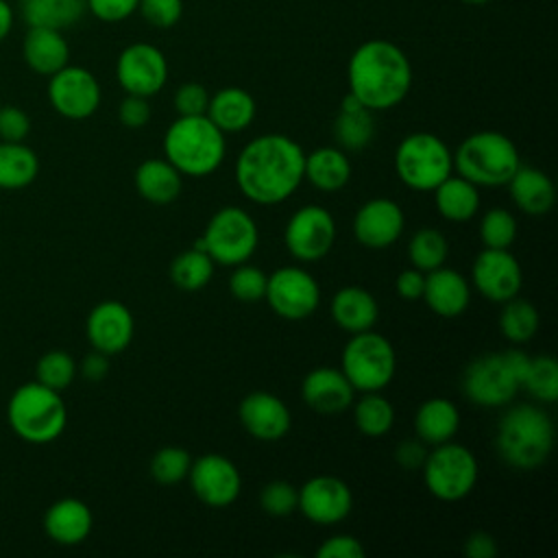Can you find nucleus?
Segmentation results:
<instances>
[{"mask_svg":"<svg viewBox=\"0 0 558 558\" xmlns=\"http://www.w3.org/2000/svg\"><path fill=\"white\" fill-rule=\"evenodd\" d=\"M264 299L279 318L305 320L320 305V286L305 268L283 266L268 275Z\"/></svg>","mask_w":558,"mask_h":558,"instance_id":"nucleus-12","label":"nucleus"},{"mask_svg":"<svg viewBox=\"0 0 558 558\" xmlns=\"http://www.w3.org/2000/svg\"><path fill=\"white\" fill-rule=\"evenodd\" d=\"M214 259L203 248H187L179 253L170 264V279L177 288L194 292L205 288L214 277Z\"/></svg>","mask_w":558,"mask_h":558,"instance_id":"nucleus-37","label":"nucleus"},{"mask_svg":"<svg viewBox=\"0 0 558 558\" xmlns=\"http://www.w3.org/2000/svg\"><path fill=\"white\" fill-rule=\"evenodd\" d=\"M530 355L517 349L475 357L462 373L464 397L480 408H504L521 390Z\"/></svg>","mask_w":558,"mask_h":558,"instance_id":"nucleus-6","label":"nucleus"},{"mask_svg":"<svg viewBox=\"0 0 558 558\" xmlns=\"http://www.w3.org/2000/svg\"><path fill=\"white\" fill-rule=\"evenodd\" d=\"M379 316L375 296L360 286H344L331 299V318L347 333L373 329Z\"/></svg>","mask_w":558,"mask_h":558,"instance_id":"nucleus-27","label":"nucleus"},{"mask_svg":"<svg viewBox=\"0 0 558 558\" xmlns=\"http://www.w3.org/2000/svg\"><path fill=\"white\" fill-rule=\"evenodd\" d=\"M353 421L355 427L368 436L379 438L392 429L395 423V408L392 403L379 392H362V397L353 399Z\"/></svg>","mask_w":558,"mask_h":558,"instance_id":"nucleus-36","label":"nucleus"},{"mask_svg":"<svg viewBox=\"0 0 558 558\" xmlns=\"http://www.w3.org/2000/svg\"><path fill=\"white\" fill-rule=\"evenodd\" d=\"M301 397L314 412L338 414L353 403L355 390L340 368L318 366L303 377Z\"/></svg>","mask_w":558,"mask_h":558,"instance_id":"nucleus-22","label":"nucleus"},{"mask_svg":"<svg viewBox=\"0 0 558 558\" xmlns=\"http://www.w3.org/2000/svg\"><path fill=\"white\" fill-rule=\"evenodd\" d=\"M140 0H87V11L100 22H122L137 11Z\"/></svg>","mask_w":558,"mask_h":558,"instance_id":"nucleus-49","label":"nucleus"},{"mask_svg":"<svg viewBox=\"0 0 558 558\" xmlns=\"http://www.w3.org/2000/svg\"><path fill=\"white\" fill-rule=\"evenodd\" d=\"M427 307L442 318H458L471 303V286L464 275L453 268L438 266L425 272V286L421 296Z\"/></svg>","mask_w":558,"mask_h":558,"instance_id":"nucleus-23","label":"nucleus"},{"mask_svg":"<svg viewBox=\"0 0 558 558\" xmlns=\"http://www.w3.org/2000/svg\"><path fill=\"white\" fill-rule=\"evenodd\" d=\"M135 190L142 198L155 205L172 203L183 187V174L163 157L146 159L135 170Z\"/></svg>","mask_w":558,"mask_h":558,"instance_id":"nucleus-30","label":"nucleus"},{"mask_svg":"<svg viewBox=\"0 0 558 558\" xmlns=\"http://www.w3.org/2000/svg\"><path fill=\"white\" fill-rule=\"evenodd\" d=\"M39 159L24 142H0V187L22 190L35 181Z\"/></svg>","mask_w":558,"mask_h":558,"instance_id":"nucleus-35","label":"nucleus"},{"mask_svg":"<svg viewBox=\"0 0 558 558\" xmlns=\"http://www.w3.org/2000/svg\"><path fill=\"white\" fill-rule=\"evenodd\" d=\"M423 286H425V272L416 268H405L395 279V290L405 301H418L423 296Z\"/></svg>","mask_w":558,"mask_h":558,"instance_id":"nucleus-53","label":"nucleus"},{"mask_svg":"<svg viewBox=\"0 0 558 558\" xmlns=\"http://www.w3.org/2000/svg\"><path fill=\"white\" fill-rule=\"evenodd\" d=\"M447 253H449L447 238L434 227L418 229L408 244V259H410L412 268H416L421 272H429V270L442 266L447 259Z\"/></svg>","mask_w":558,"mask_h":558,"instance_id":"nucleus-39","label":"nucleus"},{"mask_svg":"<svg viewBox=\"0 0 558 558\" xmlns=\"http://www.w3.org/2000/svg\"><path fill=\"white\" fill-rule=\"evenodd\" d=\"M259 244V229L253 216L238 207H220L207 222L203 235L196 240V248H203L214 264L238 266L253 257Z\"/></svg>","mask_w":558,"mask_h":558,"instance_id":"nucleus-10","label":"nucleus"},{"mask_svg":"<svg viewBox=\"0 0 558 558\" xmlns=\"http://www.w3.org/2000/svg\"><path fill=\"white\" fill-rule=\"evenodd\" d=\"M187 480L196 499L209 508L231 506L242 490L238 466L220 453H203L192 460Z\"/></svg>","mask_w":558,"mask_h":558,"instance_id":"nucleus-16","label":"nucleus"},{"mask_svg":"<svg viewBox=\"0 0 558 558\" xmlns=\"http://www.w3.org/2000/svg\"><path fill=\"white\" fill-rule=\"evenodd\" d=\"M517 238V220L504 207H490L480 220V240L484 248H510Z\"/></svg>","mask_w":558,"mask_h":558,"instance_id":"nucleus-42","label":"nucleus"},{"mask_svg":"<svg viewBox=\"0 0 558 558\" xmlns=\"http://www.w3.org/2000/svg\"><path fill=\"white\" fill-rule=\"evenodd\" d=\"M255 100L242 87H222L214 96H209L207 118L222 131V133H240L251 126L255 118Z\"/></svg>","mask_w":558,"mask_h":558,"instance_id":"nucleus-29","label":"nucleus"},{"mask_svg":"<svg viewBox=\"0 0 558 558\" xmlns=\"http://www.w3.org/2000/svg\"><path fill=\"white\" fill-rule=\"evenodd\" d=\"M521 166L514 142L499 131H477L460 142L453 153V168L477 187H499Z\"/></svg>","mask_w":558,"mask_h":558,"instance_id":"nucleus-7","label":"nucleus"},{"mask_svg":"<svg viewBox=\"0 0 558 558\" xmlns=\"http://www.w3.org/2000/svg\"><path fill=\"white\" fill-rule=\"evenodd\" d=\"M137 11L155 28H172L183 15L181 0H140Z\"/></svg>","mask_w":558,"mask_h":558,"instance_id":"nucleus-46","label":"nucleus"},{"mask_svg":"<svg viewBox=\"0 0 558 558\" xmlns=\"http://www.w3.org/2000/svg\"><path fill=\"white\" fill-rule=\"evenodd\" d=\"M405 227L403 209L392 198H371L355 211L353 235L355 240L373 251L392 246Z\"/></svg>","mask_w":558,"mask_h":558,"instance_id":"nucleus-19","label":"nucleus"},{"mask_svg":"<svg viewBox=\"0 0 558 558\" xmlns=\"http://www.w3.org/2000/svg\"><path fill=\"white\" fill-rule=\"evenodd\" d=\"M427 458V447L421 438H408V440H401L397 447H395V460L399 466L408 469V471H416L423 466Z\"/></svg>","mask_w":558,"mask_h":558,"instance_id":"nucleus-52","label":"nucleus"},{"mask_svg":"<svg viewBox=\"0 0 558 558\" xmlns=\"http://www.w3.org/2000/svg\"><path fill=\"white\" fill-rule=\"evenodd\" d=\"M303 148L283 133L253 137L238 155L233 177L240 192L257 205L288 201L303 183Z\"/></svg>","mask_w":558,"mask_h":558,"instance_id":"nucleus-1","label":"nucleus"},{"mask_svg":"<svg viewBox=\"0 0 558 558\" xmlns=\"http://www.w3.org/2000/svg\"><path fill=\"white\" fill-rule=\"evenodd\" d=\"M333 137L342 150H362L375 137L373 111L366 109L351 92L340 102V113L333 122Z\"/></svg>","mask_w":558,"mask_h":558,"instance_id":"nucleus-32","label":"nucleus"},{"mask_svg":"<svg viewBox=\"0 0 558 558\" xmlns=\"http://www.w3.org/2000/svg\"><path fill=\"white\" fill-rule=\"evenodd\" d=\"M118 118L126 129H142L148 124L150 120V105L148 98L144 96H135V94H126V98H122L120 107H118Z\"/></svg>","mask_w":558,"mask_h":558,"instance_id":"nucleus-51","label":"nucleus"},{"mask_svg":"<svg viewBox=\"0 0 558 558\" xmlns=\"http://www.w3.org/2000/svg\"><path fill=\"white\" fill-rule=\"evenodd\" d=\"M259 506L272 517H288L299 506V488L286 480H272L262 488Z\"/></svg>","mask_w":558,"mask_h":558,"instance_id":"nucleus-45","label":"nucleus"},{"mask_svg":"<svg viewBox=\"0 0 558 558\" xmlns=\"http://www.w3.org/2000/svg\"><path fill=\"white\" fill-rule=\"evenodd\" d=\"M464 554L469 558H495L497 556V541L493 538V534H488L484 530H477V532L466 536Z\"/></svg>","mask_w":558,"mask_h":558,"instance_id":"nucleus-54","label":"nucleus"},{"mask_svg":"<svg viewBox=\"0 0 558 558\" xmlns=\"http://www.w3.org/2000/svg\"><path fill=\"white\" fill-rule=\"evenodd\" d=\"M501 305L504 307L499 314V329H501L504 338L514 344H523V342L532 340L541 325V316H538L536 307L521 296H514Z\"/></svg>","mask_w":558,"mask_h":558,"instance_id":"nucleus-38","label":"nucleus"},{"mask_svg":"<svg viewBox=\"0 0 558 558\" xmlns=\"http://www.w3.org/2000/svg\"><path fill=\"white\" fill-rule=\"evenodd\" d=\"M31 133V118L15 105L0 107V142H24Z\"/></svg>","mask_w":558,"mask_h":558,"instance_id":"nucleus-48","label":"nucleus"},{"mask_svg":"<svg viewBox=\"0 0 558 558\" xmlns=\"http://www.w3.org/2000/svg\"><path fill=\"white\" fill-rule=\"evenodd\" d=\"M266 279L268 275L262 268L244 262L233 266V272L229 277V290L242 303H257L264 299Z\"/></svg>","mask_w":558,"mask_h":558,"instance_id":"nucleus-44","label":"nucleus"},{"mask_svg":"<svg viewBox=\"0 0 558 558\" xmlns=\"http://www.w3.org/2000/svg\"><path fill=\"white\" fill-rule=\"evenodd\" d=\"M100 85L96 76L81 65H65L48 81V100L52 109L68 120H85L100 105Z\"/></svg>","mask_w":558,"mask_h":558,"instance_id":"nucleus-15","label":"nucleus"},{"mask_svg":"<svg viewBox=\"0 0 558 558\" xmlns=\"http://www.w3.org/2000/svg\"><path fill=\"white\" fill-rule=\"evenodd\" d=\"M116 78L126 94L150 98L161 92L168 81V61L157 46L135 41L120 52Z\"/></svg>","mask_w":558,"mask_h":558,"instance_id":"nucleus-14","label":"nucleus"},{"mask_svg":"<svg viewBox=\"0 0 558 558\" xmlns=\"http://www.w3.org/2000/svg\"><path fill=\"white\" fill-rule=\"evenodd\" d=\"M460 2H464V4H484L488 0H460Z\"/></svg>","mask_w":558,"mask_h":558,"instance_id":"nucleus-57","label":"nucleus"},{"mask_svg":"<svg viewBox=\"0 0 558 558\" xmlns=\"http://www.w3.org/2000/svg\"><path fill=\"white\" fill-rule=\"evenodd\" d=\"M434 203L438 214L451 222H466L480 209V192L477 185L458 172L449 174L434 190Z\"/></svg>","mask_w":558,"mask_h":558,"instance_id":"nucleus-33","label":"nucleus"},{"mask_svg":"<svg viewBox=\"0 0 558 558\" xmlns=\"http://www.w3.org/2000/svg\"><path fill=\"white\" fill-rule=\"evenodd\" d=\"M283 242L294 259L318 262L336 242V220L320 205H303L290 216Z\"/></svg>","mask_w":558,"mask_h":558,"instance_id":"nucleus-13","label":"nucleus"},{"mask_svg":"<svg viewBox=\"0 0 558 558\" xmlns=\"http://www.w3.org/2000/svg\"><path fill=\"white\" fill-rule=\"evenodd\" d=\"M351 179V161L340 146H320L305 155L303 181L320 192H338Z\"/></svg>","mask_w":558,"mask_h":558,"instance_id":"nucleus-28","label":"nucleus"},{"mask_svg":"<svg viewBox=\"0 0 558 558\" xmlns=\"http://www.w3.org/2000/svg\"><path fill=\"white\" fill-rule=\"evenodd\" d=\"M238 418L242 427L262 442L281 440L292 425V414L286 401L266 390L246 395L238 405Z\"/></svg>","mask_w":558,"mask_h":558,"instance_id":"nucleus-20","label":"nucleus"},{"mask_svg":"<svg viewBox=\"0 0 558 558\" xmlns=\"http://www.w3.org/2000/svg\"><path fill=\"white\" fill-rule=\"evenodd\" d=\"M514 205L527 216H545L556 203L554 181L534 166H519L506 183Z\"/></svg>","mask_w":558,"mask_h":558,"instance_id":"nucleus-26","label":"nucleus"},{"mask_svg":"<svg viewBox=\"0 0 558 558\" xmlns=\"http://www.w3.org/2000/svg\"><path fill=\"white\" fill-rule=\"evenodd\" d=\"M85 333L96 351L105 355H116L131 344L135 333V320L124 303L102 301L89 312Z\"/></svg>","mask_w":558,"mask_h":558,"instance_id":"nucleus-21","label":"nucleus"},{"mask_svg":"<svg viewBox=\"0 0 558 558\" xmlns=\"http://www.w3.org/2000/svg\"><path fill=\"white\" fill-rule=\"evenodd\" d=\"M421 471L429 495L440 501H460L475 488L480 466L469 447L447 440L427 451Z\"/></svg>","mask_w":558,"mask_h":558,"instance_id":"nucleus-11","label":"nucleus"},{"mask_svg":"<svg viewBox=\"0 0 558 558\" xmlns=\"http://www.w3.org/2000/svg\"><path fill=\"white\" fill-rule=\"evenodd\" d=\"M20 13L28 26L65 31L87 13V0H20Z\"/></svg>","mask_w":558,"mask_h":558,"instance_id":"nucleus-34","label":"nucleus"},{"mask_svg":"<svg viewBox=\"0 0 558 558\" xmlns=\"http://www.w3.org/2000/svg\"><path fill=\"white\" fill-rule=\"evenodd\" d=\"M174 109L179 116H205L209 105V92L201 83H183L174 92Z\"/></svg>","mask_w":558,"mask_h":558,"instance_id":"nucleus-47","label":"nucleus"},{"mask_svg":"<svg viewBox=\"0 0 558 558\" xmlns=\"http://www.w3.org/2000/svg\"><path fill=\"white\" fill-rule=\"evenodd\" d=\"M554 434V421L541 405L517 403L501 414L495 447L506 464L519 471H530L549 458Z\"/></svg>","mask_w":558,"mask_h":558,"instance_id":"nucleus-3","label":"nucleus"},{"mask_svg":"<svg viewBox=\"0 0 558 558\" xmlns=\"http://www.w3.org/2000/svg\"><path fill=\"white\" fill-rule=\"evenodd\" d=\"M395 172L410 190L432 192L453 172V153L438 135L416 131L399 142Z\"/></svg>","mask_w":558,"mask_h":558,"instance_id":"nucleus-9","label":"nucleus"},{"mask_svg":"<svg viewBox=\"0 0 558 558\" xmlns=\"http://www.w3.org/2000/svg\"><path fill=\"white\" fill-rule=\"evenodd\" d=\"M349 92L371 111L397 107L412 87V65L405 52L388 39L360 44L347 65Z\"/></svg>","mask_w":558,"mask_h":558,"instance_id":"nucleus-2","label":"nucleus"},{"mask_svg":"<svg viewBox=\"0 0 558 558\" xmlns=\"http://www.w3.org/2000/svg\"><path fill=\"white\" fill-rule=\"evenodd\" d=\"M192 466V456L183 447H161L153 458H150V475L159 484H179L181 480L187 477Z\"/></svg>","mask_w":558,"mask_h":558,"instance_id":"nucleus-43","label":"nucleus"},{"mask_svg":"<svg viewBox=\"0 0 558 558\" xmlns=\"http://www.w3.org/2000/svg\"><path fill=\"white\" fill-rule=\"evenodd\" d=\"M22 57L26 65L41 76H52L70 61V46L63 31L46 26H28L22 41Z\"/></svg>","mask_w":558,"mask_h":558,"instance_id":"nucleus-25","label":"nucleus"},{"mask_svg":"<svg viewBox=\"0 0 558 558\" xmlns=\"http://www.w3.org/2000/svg\"><path fill=\"white\" fill-rule=\"evenodd\" d=\"M13 28V9L7 0H0V41L11 33Z\"/></svg>","mask_w":558,"mask_h":558,"instance_id":"nucleus-56","label":"nucleus"},{"mask_svg":"<svg viewBox=\"0 0 558 558\" xmlns=\"http://www.w3.org/2000/svg\"><path fill=\"white\" fill-rule=\"evenodd\" d=\"M521 388L541 403H554L558 399V364L551 355L530 357Z\"/></svg>","mask_w":558,"mask_h":558,"instance_id":"nucleus-40","label":"nucleus"},{"mask_svg":"<svg viewBox=\"0 0 558 558\" xmlns=\"http://www.w3.org/2000/svg\"><path fill=\"white\" fill-rule=\"evenodd\" d=\"M460 427V412L453 401L445 397H432L423 401L414 414V432L425 445H440L453 440Z\"/></svg>","mask_w":558,"mask_h":558,"instance_id":"nucleus-31","label":"nucleus"},{"mask_svg":"<svg viewBox=\"0 0 558 558\" xmlns=\"http://www.w3.org/2000/svg\"><path fill=\"white\" fill-rule=\"evenodd\" d=\"M94 527L92 510L85 501L76 497L57 499L44 514V530L46 534L65 547L81 545Z\"/></svg>","mask_w":558,"mask_h":558,"instance_id":"nucleus-24","label":"nucleus"},{"mask_svg":"<svg viewBox=\"0 0 558 558\" xmlns=\"http://www.w3.org/2000/svg\"><path fill=\"white\" fill-rule=\"evenodd\" d=\"M7 418L17 438L31 445H46L63 434L68 408L61 392L35 379L15 388L7 405Z\"/></svg>","mask_w":558,"mask_h":558,"instance_id":"nucleus-5","label":"nucleus"},{"mask_svg":"<svg viewBox=\"0 0 558 558\" xmlns=\"http://www.w3.org/2000/svg\"><path fill=\"white\" fill-rule=\"evenodd\" d=\"M351 508L353 493L336 475H314L299 488L296 510L316 525H336L349 517Z\"/></svg>","mask_w":558,"mask_h":558,"instance_id":"nucleus-18","label":"nucleus"},{"mask_svg":"<svg viewBox=\"0 0 558 558\" xmlns=\"http://www.w3.org/2000/svg\"><path fill=\"white\" fill-rule=\"evenodd\" d=\"M366 554L364 545L351 534H336L323 541L316 556L318 558H362Z\"/></svg>","mask_w":558,"mask_h":558,"instance_id":"nucleus-50","label":"nucleus"},{"mask_svg":"<svg viewBox=\"0 0 558 558\" xmlns=\"http://www.w3.org/2000/svg\"><path fill=\"white\" fill-rule=\"evenodd\" d=\"M78 371L87 381H100L109 373V355L94 349L89 355L83 357Z\"/></svg>","mask_w":558,"mask_h":558,"instance_id":"nucleus-55","label":"nucleus"},{"mask_svg":"<svg viewBox=\"0 0 558 558\" xmlns=\"http://www.w3.org/2000/svg\"><path fill=\"white\" fill-rule=\"evenodd\" d=\"M340 371L355 392H381L397 371L395 347L373 329L351 333L340 355Z\"/></svg>","mask_w":558,"mask_h":558,"instance_id":"nucleus-8","label":"nucleus"},{"mask_svg":"<svg viewBox=\"0 0 558 558\" xmlns=\"http://www.w3.org/2000/svg\"><path fill=\"white\" fill-rule=\"evenodd\" d=\"M225 133L207 116H179L163 135V157L187 177H207L225 159Z\"/></svg>","mask_w":558,"mask_h":558,"instance_id":"nucleus-4","label":"nucleus"},{"mask_svg":"<svg viewBox=\"0 0 558 558\" xmlns=\"http://www.w3.org/2000/svg\"><path fill=\"white\" fill-rule=\"evenodd\" d=\"M76 373H78V366L74 357L61 349H52L44 353L35 366V379L57 392L65 390L74 381Z\"/></svg>","mask_w":558,"mask_h":558,"instance_id":"nucleus-41","label":"nucleus"},{"mask_svg":"<svg viewBox=\"0 0 558 558\" xmlns=\"http://www.w3.org/2000/svg\"><path fill=\"white\" fill-rule=\"evenodd\" d=\"M471 281L484 299L506 303L519 296L523 270L510 248H482L473 262Z\"/></svg>","mask_w":558,"mask_h":558,"instance_id":"nucleus-17","label":"nucleus"}]
</instances>
